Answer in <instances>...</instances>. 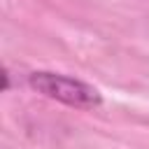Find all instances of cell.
I'll return each mask as SVG.
<instances>
[{"mask_svg": "<svg viewBox=\"0 0 149 149\" xmlns=\"http://www.w3.org/2000/svg\"><path fill=\"white\" fill-rule=\"evenodd\" d=\"M28 86L51 100H58L63 105L79 107V109H93L102 102V95L98 93V88H93L91 84L77 77L61 74V72H47V70L30 72Z\"/></svg>", "mask_w": 149, "mask_h": 149, "instance_id": "6da1fadb", "label": "cell"}]
</instances>
